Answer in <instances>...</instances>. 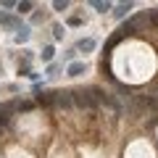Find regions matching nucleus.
<instances>
[{
  "instance_id": "f8f14e48",
  "label": "nucleus",
  "mask_w": 158,
  "mask_h": 158,
  "mask_svg": "<svg viewBox=\"0 0 158 158\" xmlns=\"http://www.w3.org/2000/svg\"><path fill=\"white\" fill-rule=\"evenodd\" d=\"M27 40H29V29L21 27V29H19V34H16V42H27Z\"/></svg>"
},
{
  "instance_id": "dca6fc26",
  "label": "nucleus",
  "mask_w": 158,
  "mask_h": 158,
  "mask_svg": "<svg viewBox=\"0 0 158 158\" xmlns=\"http://www.w3.org/2000/svg\"><path fill=\"white\" fill-rule=\"evenodd\" d=\"M53 37H56V40L63 37V27H61V24H56V27H53Z\"/></svg>"
},
{
  "instance_id": "f3484780",
  "label": "nucleus",
  "mask_w": 158,
  "mask_h": 158,
  "mask_svg": "<svg viewBox=\"0 0 158 158\" xmlns=\"http://www.w3.org/2000/svg\"><path fill=\"white\" fill-rule=\"evenodd\" d=\"M69 24H71V27H79V24H82V19H79V16H71V19H69Z\"/></svg>"
},
{
  "instance_id": "9b49d317",
  "label": "nucleus",
  "mask_w": 158,
  "mask_h": 158,
  "mask_svg": "<svg viewBox=\"0 0 158 158\" xmlns=\"http://www.w3.org/2000/svg\"><path fill=\"white\" fill-rule=\"evenodd\" d=\"M53 56H56V50H53V48L48 45L45 50H42V61H45V63H50V61H53Z\"/></svg>"
},
{
  "instance_id": "0eeeda50",
  "label": "nucleus",
  "mask_w": 158,
  "mask_h": 158,
  "mask_svg": "<svg viewBox=\"0 0 158 158\" xmlns=\"http://www.w3.org/2000/svg\"><path fill=\"white\" fill-rule=\"evenodd\" d=\"M92 48H95V40L92 37H87V40H79V45H77V50H92Z\"/></svg>"
},
{
  "instance_id": "1a4fd4ad",
  "label": "nucleus",
  "mask_w": 158,
  "mask_h": 158,
  "mask_svg": "<svg viewBox=\"0 0 158 158\" xmlns=\"http://www.w3.org/2000/svg\"><path fill=\"white\" fill-rule=\"evenodd\" d=\"M0 24H6V27H19V19L8 16V13H0Z\"/></svg>"
},
{
  "instance_id": "4468645a",
  "label": "nucleus",
  "mask_w": 158,
  "mask_h": 158,
  "mask_svg": "<svg viewBox=\"0 0 158 158\" xmlns=\"http://www.w3.org/2000/svg\"><path fill=\"white\" fill-rule=\"evenodd\" d=\"M148 21H150V24H158V8L148 11Z\"/></svg>"
},
{
  "instance_id": "39448f33",
  "label": "nucleus",
  "mask_w": 158,
  "mask_h": 158,
  "mask_svg": "<svg viewBox=\"0 0 158 158\" xmlns=\"http://www.w3.org/2000/svg\"><path fill=\"white\" fill-rule=\"evenodd\" d=\"M85 63L82 61H74V63H69V77H79V74H85Z\"/></svg>"
},
{
  "instance_id": "20e7f679",
  "label": "nucleus",
  "mask_w": 158,
  "mask_h": 158,
  "mask_svg": "<svg viewBox=\"0 0 158 158\" xmlns=\"http://www.w3.org/2000/svg\"><path fill=\"white\" fill-rule=\"evenodd\" d=\"M148 13H140V16H135V19H129V27H132V32H137V29H142V27H148Z\"/></svg>"
},
{
  "instance_id": "f257e3e1",
  "label": "nucleus",
  "mask_w": 158,
  "mask_h": 158,
  "mask_svg": "<svg viewBox=\"0 0 158 158\" xmlns=\"http://www.w3.org/2000/svg\"><path fill=\"white\" fill-rule=\"evenodd\" d=\"M71 100H74V106H79V108H95V95H92V87H79V90H74L71 92Z\"/></svg>"
},
{
  "instance_id": "6e6552de",
  "label": "nucleus",
  "mask_w": 158,
  "mask_h": 158,
  "mask_svg": "<svg viewBox=\"0 0 158 158\" xmlns=\"http://www.w3.org/2000/svg\"><path fill=\"white\" fill-rule=\"evenodd\" d=\"M53 98H56V92H42V95H37V103L40 106H50Z\"/></svg>"
},
{
  "instance_id": "7ed1b4c3",
  "label": "nucleus",
  "mask_w": 158,
  "mask_h": 158,
  "mask_svg": "<svg viewBox=\"0 0 158 158\" xmlns=\"http://www.w3.org/2000/svg\"><path fill=\"white\" fill-rule=\"evenodd\" d=\"M13 113V103H0V124H8Z\"/></svg>"
},
{
  "instance_id": "2eb2a0df",
  "label": "nucleus",
  "mask_w": 158,
  "mask_h": 158,
  "mask_svg": "<svg viewBox=\"0 0 158 158\" xmlns=\"http://www.w3.org/2000/svg\"><path fill=\"white\" fill-rule=\"evenodd\" d=\"M53 8H56V11H66L69 3H66V0H56V3H53Z\"/></svg>"
},
{
  "instance_id": "9d476101",
  "label": "nucleus",
  "mask_w": 158,
  "mask_h": 158,
  "mask_svg": "<svg viewBox=\"0 0 158 158\" xmlns=\"http://www.w3.org/2000/svg\"><path fill=\"white\" fill-rule=\"evenodd\" d=\"M92 8H95L98 13H106V11H111V3H100V0H95V3H92Z\"/></svg>"
},
{
  "instance_id": "ddd939ff",
  "label": "nucleus",
  "mask_w": 158,
  "mask_h": 158,
  "mask_svg": "<svg viewBox=\"0 0 158 158\" xmlns=\"http://www.w3.org/2000/svg\"><path fill=\"white\" fill-rule=\"evenodd\" d=\"M16 8H19V13H29V11H32V3L24 0V3H16Z\"/></svg>"
},
{
  "instance_id": "f03ea898",
  "label": "nucleus",
  "mask_w": 158,
  "mask_h": 158,
  "mask_svg": "<svg viewBox=\"0 0 158 158\" xmlns=\"http://www.w3.org/2000/svg\"><path fill=\"white\" fill-rule=\"evenodd\" d=\"M53 103H56L58 108H69V106H74V100H71V92H69V90H61V92H56Z\"/></svg>"
},
{
  "instance_id": "423d86ee",
  "label": "nucleus",
  "mask_w": 158,
  "mask_h": 158,
  "mask_svg": "<svg viewBox=\"0 0 158 158\" xmlns=\"http://www.w3.org/2000/svg\"><path fill=\"white\" fill-rule=\"evenodd\" d=\"M129 11H132V3H121V6H116L113 16H116V19H124V16H127Z\"/></svg>"
}]
</instances>
